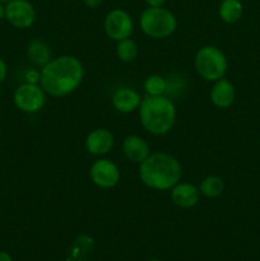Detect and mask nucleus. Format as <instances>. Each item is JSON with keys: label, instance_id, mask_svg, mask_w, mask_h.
<instances>
[{"label": "nucleus", "instance_id": "28", "mask_svg": "<svg viewBox=\"0 0 260 261\" xmlns=\"http://www.w3.org/2000/svg\"><path fill=\"white\" fill-rule=\"evenodd\" d=\"M147 261H161V260H155V259H153V260H147Z\"/></svg>", "mask_w": 260, "mask_h": 261}, {"label": "nucleus", "instance_id": "22", "mask_svg": "<svg viewBox=\"0 0 260 261\" xmlns=\"http://www.w3.org/2000/svg\"><path fill=\"white\" fill-rule=\"evenodd\" d=\"M7 75H8L7 64H5V61L0 58V84L7 79Z\"/></svg>", "mask_w": 260, "mask_h": 261}, {"label": "nucleus", "instance_id": "9", "mask_svg": "<svg viewBox=\"0 0 260 261\" xmlns=\"http://www.w3.org/2000/svg\"><path fill=\"white\" fill-rule=\"evenodd\" d=\"M91 181L99 189H114L120 182V171L116 163L109 158H98L89 168Z\"/></svg>", "mask_w": 260, "mask_h": 261}, {"label": "nucleus", "instance_id": "17", "mask_svg": "<svg viewBox=\"0 0 260 261\" xmlns=\"http://www.w3.org/2000/svg\"><path fill=\"white\" fill-rule=\"evenodd\" d=\"M242 13H244V7L240 0H222L219 4V18L227 24L239 22L242 17Z\"/></svg>", "mask_w": 260, "mask_h": 261}, {"label": "nucleus", "instance_id": "5", "mask_svg": "<svg viewBox=\"0 0 260 261\" xmlns=\"http://www.w3.org/2000/svg\"><path fill=\"white\" fill-rule=\"evenodd\" d=\"M194 66L201 79L206 82H216L226 75L228 61L221 48L213 45H206L196 51Z\"/></svg>", "mask_w": 260, "mask_h": 261}, {"label": "nucleus", "instance_id": "3", "mask_svg": "<svg viewBox=\"0 0 260 261\" xmlns=\"http://www.w3.org/2000/svg\"><path fill=\"white\" fill-rule=\"evenodd\" d=\"M139 111V119L142 126L149 134L162 137L172 130L176 122V106L172 99L166 96L143 97Z\"/></svg>", "mask_w": 260, "mask_h": 261}, {"label": "nucleus", "instance_id": "26", "mask_svg": "<svg viewBox=\"0 0 260 261\" xmlns=\"http://www.w3.org/2000/svg\"><path fill=\"white\" fill-rule=\"evenodd\" d=\"M5 18V5L3 3H0V20Z\"/></svg>", "mask_w": 260, "mask_h": 261}, {"label": "nucleus", "instance_id": "4", "mask_svg": "<svg viewBox=\"0 0 260 261\" xmlns=\"http://www.w3.org/2000/svg\"><path fill=\"white\" fill-rule=\"evenodd\" d=\"M139 25L142 32L153 40H162L170 37L177 30L176 15L167 8L148 7L139 17Z\"/></svg>", "mask_w": 260, "mask_h": 261}, {"label": "nucleus", "instance_id": "21", "mask_svg": "<svg viewBox=\"0 0 260 261\" xmlns=\"http://www.w3.org/2000/svg\"><path fill=\"white\" fill-rule=\"evenodd\" d=\"M25 78H27L28 83L40 84V71H37L36 69H31V70H28V73L25 74Z\"/></svg>", "mask_w": 260, "mask_h": 261}, {"label": "nucleus", "instance_id": "12", "mask_svg": "<svg viewBox=\"0 0 260 261\" xmlns=\"http://www.w3.org/2000/svg\"><path fill=\"white\" fill-rule=\"evenodd\" d=\"M142 102V97L135 89L129 87H121L112 94L111 103L120 114H132L137 111Z\"/></svg>", "mask_w": 260, "mask_h": 261}, {"label": "nucleus", "instance_id": "11", "mask_svg": "<svg viewBox=\"0 0 260 261\" xmlns=\"http://www.w3.org/2000/svg\"><path fill=\"white\" fill-rule=\"evenodd\" d=\"M200 200V191L189 182H177L171 189V201L181 209L194 208Z\"/></svg>", "mask_w": 260, "mask_h": 261}, {"label": "nucleus", "instance_id": "1", "mask_svg": "<svg viewBox=\"0 0 260 261\" xmlns=\"http://www.w3.org/2000/svg\"><path fill=\"white\" fill-rule=\"evenodd\" d=\"M84 78V66L76 56L54 58L40 70V86L51 97H65L78 89Z\"/></svg>", "mask_w": 260, "mask_h": 261}, {"label": "nucleus", "instance_id": "24", "mask_svg": "<svg viewBox=\"0 0 260 261\" xmlns=\"http://www.w3.org/2000/svg\"><path fill=\"white\" fill-rule=\"evenodd\" d=\"M83 3L88 8H97L103 3V0H83Z\"/></svg>", "mask_w": 260, "mask_h": 261}, {"label": "nucleus", "instance_id": "16", "mask_svg": "<svg viewBox=\"0 0 260 261\" xmlns=\"http://www.w3.org/2000/svg\"><path fill=\"white\" fill-rule=\"evenodd\" d=\"M25 53H27V58L30 59L31 63L38 68H43L53 59L51 58V50L47 43L42 40H38V38L30 41Z\"/></svg>", "mask_w": 260, "mask_h": 261}, {"label": "nucleus", "instance_id": "23", "mask_svg": "<svg viewBox=\"0 0 260 261\" xmlns=\"http://www.w3.org/2000/svg\"><path fill=\"white\" fill-rule=\"evenodd\" d=\"M144 2L150 8H160L165 5L166 0H144Z\"/></svg>", "mask_w": 260, "mask_h": 261}, {"label": "nucleus", "instance_id": "2", "mask_svg": "<svg viewBox=\"0 0 260 261\" xmlns=\"http://www.w3.org/2000/svg\"><path fill=\"white\" fill-rule=\"evenodd\" d=\"M183 170L176 157L170 153H150L139 165V178L147 188L157 191L171 190L180 182Z\"/></svg>", "mask_w": 260, "mask_h": 261}, {"label": "nucleus", "instance_id": "6", "mask_svg": "<svg viewBox=\"0 0 260 261\" xmlns=\"http://www.w3.org/2000/svg\"><path fill=\"white\" fill-rule=\"evenodd\" d=\"M15 107L25 114H35L42 110L46 103V92L40 84L25 83L17 87L13 94Z\"/></svg>", "mask_w": 260, "mask_h": 261}, {"label": "nucleus", "instance_id": "18", "mask_svg": "<svg viewBox=\"0 0 260 261\" xmlns=\"http://www.w3.org/2000/svg\"><path fill=\"white\" fill-rule=\"evenodd\" d=\"M199 191H200V195L205 196L209 199H216L218 196H221L224 191V181L223 178L219 177L217 175H211L206 176L205 178H203L199 185Z\"/></svg>", "mask_w": 260, "mask_h": 261}, {"label": "nucleus", "instance_id": "19", "mask_svg": "<svg viewBox=\"0 0 260 261\" xmlns=\"http://www.w3.org/2000/svg\"><path fill=\"white\" fill-rule=\"evenodd\" d=\"M139 55V47L138 43L132 38H125L117 42L116 45V56L122 63H133L137 60Z\"/></svg>", "mask_w": 260, "mask_h": 261}, {"label": "nucleus", "instance_id": "7", "mask_svg": "<svg viewBox=\"0 0 260 261\" xmlns=\"http://www.w3.org/2000/svg\"><path fill=\"white\" fill-rule=\"evenodd\" d=\"M103 28L107 37L119 42V41L129 38L132 36L134 23H133L132 15L126 10L117 8V9H112L107 13L105 17Z\"/></svg>", "mask_w": 260, "mask_h": 261}, {"label": "nucleus", "instance_id": "27", "mask_svg": "<svg viewBox=\"0 0 260 261\" xmlns=\"http://www.w3.org/2000/svg\"><path fill=\"white\" fill-rule=\"evenodd\" d=\"M8 2H10V0H0V3H3V4H4V3H5V4H7Z\"/></svg>", "mask_w": 260, "mask_h": 261}, {"label": "nucleus", "instance_id": "8", "mask_svg": "<svg viewBox=\"0 0 260 261\" xmlns=\"http://www.w3.org/2000/svg\"><path fill=\"white\" fill-rule=\"evenodd\" d=\"M37 13L28 0H10L5 4V19L18 30H27L36 22Z\"/></svg>", "mask_w": 260, "mask_h": 261}, {"label": "nucleus", "instance_id": "25", "mask_svg": "<svg viewBox=\"0 0 260 261\" xmlns=\"http://www.w3.org/2000/svg\"><path fill=\"white\" fill-rule=\"evenodd\" d=\"M0 261H13V259L8 252L0 251Z\"/></svg>", "mask_w": 260, "mask_h": 261}, {"label": "nucleus", "instance_id": "10", "mask_svg": "<svg viewBox=\"0 0 260 261\" xmlns=\"http://www.w3.org/2000/svg\"><path fill=\"white\" fill-rule=\"evenodd\" d=\"M115 144L114 134L109 129L105 127H97L92 130L86 138V150L92 155L96 157H102L107 153L111 152Z\"/></svg>", "mask_w": 260, "mask_h": 261}, {"label": "nucleus", "instance_id": "15", "mask_svg": "<svg viewBox=\"0 0 260 261\" xmlns=\"http://www.w3.org/2000/svg\"><path fill=\"white\" fill-rule=\"evenodd\" d=\"M94 247V240L89 234L81 233L75 237L66 254V261H87Z\"/></svg>", "mask_w": 260, "mask_h": 261}, {"label": "nucleus", "instance_id": "13", "mask_svg": "<svg viewBox=\"0 0 260 261\" xmlns=\"http://www.w3.org/2000/svg\"><path fill=\"white\" fill-rule=\"evenodd\" d=\"M211 89V101L218 109H228L233 105L236 98V89L235 86L223 76L218 81L213 82Z\"/></svg>", "mask_w": 260, "mask_h": 261}, {"label": "nucleus", "instance_id": "29", "mask_svg": "<svg viewBox=\"0 0 260 261\" xmlns=\"http://www.w3.org/2000/svg\"><path fill=\"white\" fill-rule=\"evenodd\" d=\"M0 135H2V130H0Z\"/></svg>", "mask_w": 260, "mask_h": 261}, {"label": "nucleus", "instance_id": "14", "mask_svg": "<svg viewBox=\"0 0 260 261\" xmlns=\"http://www.w3.org/2000/svg\"><path fill=\"white\" fill-rule=\"evenodd\" d=\"M122 152L133 163H140L150 154L149 144L139 135H127L122 142Z\"/></svg>", "mask_w": 260, "mask_h": 261}, {"label": "nucleus", "instance_id": "20", "mask_svg": "<svg viewBox=\"0 0 260 261\" xmlns=\"http://www.w3.org/2000/svg\"><path fill=\"white\" fill-rule=\"evenodd\" d=\"M143 88L147 96H165L168 84L166 79L160 74H152L147 76L143 83Z\"/></svg>", "mask_w": 260, "mask_h": 261}]
</instances>
